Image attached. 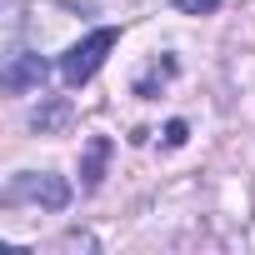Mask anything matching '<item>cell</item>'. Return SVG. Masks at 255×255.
Returning a JSON list of instances; mask_svg holds the SVG:
<instances>
[{"instance_id": "obj_1", "label": "cell", "mask_w": 255, "mask_h": 255, "mask_svg": "<svg viewBox=\"0 0 255 255\" xmlns=\"http://www.w3.org/2000/svg\"><path fill=\"white\" fill-rule=\"evenodd\" d=\"M115 40H120L115 25H100V30H90L85 40H75V45L60 55V80H65V85H85V80L105 65V55L115 50Z\"/></svg>"}, {"instance_id": "obj_2", "label": "cell", "mask_w": 255, "mask_h": 255, "mask_svg": "<svg viewBox=\"0 0 255 255\" xmlns=\"http://www.w3.org/2000/svg\"><path fill=\"white\" fill-rule=\"evenodd\" d=\"M5 200L10 205H20V200H35V205H45V210H65L70 205V185L60 180V175H35V170H20L15 180H10V190H5Z\"/></svg>"}, {"instance_id": "obj_3", "label": "cell", "mask_w": 255, "mask_h": 255, "mask_svg": "<svg viewBox=\"0 0 255 255\" xmlns=\"http://www.w3.org/2000/svg\"><path fill=\"white\" fill-rule=\"evenodd\" d=\"M45 80V60L40 55H10V65H5V90L10 95H20V90H30V85H40Z\"/></svg>"}, {"instance_id": "obj_4", "label": "cell", "mask_w": 255, "mask_h": 255, "mask_svg": "<svg viewBox=\"0 0 255 255\" xmlns=\"http://www.w3.org/2000/svg\"><path fill=\"white\" fill-rule=\"evenodd\" d=\"M105 160H110V140H105V135H95V140L85 145V165H80V175H85V190H95V185H100V175H105Z\"/></svg>"}, {"instance_id": "obj_5", "label": "cell", "mask_w": 255, "mask_h": 255, "mask_svg": "<svg viewBox=\"0 0 255 255\" xmlns=\"http://www.w3.org/2000/svg\"><path fill=\"white\" fill-rule=\"evenodd\" d=\"M170 5L185 15H210V10H220V0H170Z\"/></svg>"}, {"instance_id": "obj_6", "label": "cell", "mask_w": 255, "mask_h": 255, "mask_svg": "<svg viewBox=\"0 0 255 255\" xmlns=\"http://www.w3.org/2000/svg\"><path fill=\"white\" fill-rule=\"evenodd\" d=\"M185 135H190L185 120H170V125H165V145H185Z\"/></svg>"}]
</instances>
